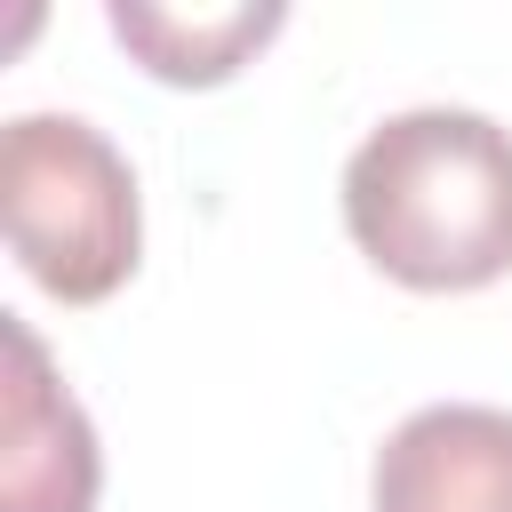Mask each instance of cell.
<instances>
[{
	"label": "cell",
	"instance_id": "3957f363",
	"mask_svg": "<svg viewBox=\"0 0 512 512\" xmlns=\"http://www.w3.org/2000/svg\"><path fill=\"white\" fill-rule=\"evenodd\" d=\"M376 512H512V416L480 400H432L400 416L368 472Z\"/></svg>",
	"mask_w": 512,
	"mask_h": 512
},
{
	"label": "cell",
	"instance_id": "7a4b0ae2",
	"mask_svg": "<svg viewBox=\"0 0 512 512\" xmlns=\"http://www.w3.org/2000/svg\"><path fill=\"white\" fill-rule=\"evenodd\" d=\"M0 216L16 264L56 304H104L144 248L136 168L80 112H16L0 128Z\"/></svg>",
	"mask_w": 512,
	"mask_h": 512
},
{
	"label": "cell",
	"instance_id": "277c9868",
	"mask_svg": "<svg viewBox=\"0 0 512 512\" xmlns=\"http://www.w3.org/2000/svg\"><path fill=\"white\" fill-rule=\"evenodd\" d=\"M8 320V424H0V496L8 512H96L104 488V456H96V424L88 408L56 384L40 336Z\"/></svg>",
	"mask_w": 512,
	"mask_h": 512
},
{
	"label": "cell",
	"instance_id": "5b68a950",
	"mask_svg": "<svg viewBox=\"0 0 512 512\" xmlns=\"http://www.w3.org/2000/svg\"><path fill=\"white\" fill-rule=\"evenodd\" d=\"M104 24H112V40H120L152 80L216 88V80H232V72L288 24V8H280V0H256V8H152V0H112Z\"/></svg>",
	"mask_w": 512,
	"mask_h": 512
},
{
	"label": "cell",
	"instance_id": "6da1fadb",
	"mask_svg": "<svg viewBox=\"0 0 512 512\" xmlns=\"http://www.w3.org/2000/svg\"><path fill=\"white\" fill-rule=\"evenodd\" d=\"M352 248L424 296H464L512 272V128L464 104H408L344 160Z\"/></svg>",
	"mask_w": 512,
	"mask_h": 512
}]
</instances>
